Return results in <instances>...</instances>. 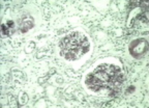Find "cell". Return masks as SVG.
Listing matches in <instances>:
<instances>
[{"mask_svg":"<svg viewBox=\"0 0 149 108\" xmlns=\"http://www.w3.org/2000/svg\"><path fill=\"white\" fill-rule=\"evenodd\" d=\"M147 51H148V42L144 39L135 40L130 43V52L134 57L139 58V57L143 56Z\"/></svg>","mask_w":149,"mask_h":108,"instance_id":"3","label":"cell"},{"mask_svg":"<svg viewBox=\"0 0 149 108\" xmlns=\"http://www.w3.org/2000/svg\"><path fill=\"white\" fill-rule=\"evenodd\" d=\"M59 46L61 55L64 58L68 60H76L89 51L90 44L84 34L80 32H72L61 40Z\"/></svg>","mask_w":149,"mask_h":108,"instance_id":"2","label":"cell"},{"mask_svg":"<svg viewBox=\"0 0 149 108\" xmlns=\"http://www.w3.org/2000/svg\"><path fill=\"white\" fill-rule=\"evenodd\" d=\"M32 27H33L32 19L28 20V21H23L21 23V25H20V31L21 32H26V31H28L30 28H32Z\"/></svg>","mask_w":149,"mask_h":108,"instance_id":"4","label":"cell"},{"mask_svg":"<svg viewBox=\"0 0 149 108\" xmlns=\"http://www.w3.org/2000/svg\"><path fill=\"white\" fill-rule=\"evenodd\" d=\"M1 28H2V35L3 36H9V35L13 33V31H14V29L9 28L6 24H2Z\"/></svg>","mask_w":149,"mask_h":108,"instance_id":"5","label":"cell"},{"mask_svg":"<svg viewBox=\"0 0 149 108\" xmlns=\"http://www.w3.org/2000/svg\"><path fill=\"white\" fill-rule=\"evenodd\" d=\"M137 19H140L141 21L145 22V23H147L148 22V18H147V13L144 12V13H141V15H138L137 16Z\"/></svg>","mask_w":149,"mask_h":108,"instance_id":"6","label":"cell"},{"mask_svg":"<svg viewBox=\"0 0 149 108\" xmlns=\"http://www.w3.org/2000/svg\"><path fill=\"white\" fill-rule=\"evenodd\" d=\"M134 90H135V87H134V86H130V89H128L127 93H133Z\"/></svg>","mask_w":149,"mask_h":108,"instance_id":"7","label":"cell"},{"mask_svg":"<svg viewBox=\"0 0 149 108\" xmlns=\"http://www.w3.org/2000/svg\"><path fill=\"white\" fill-rule=\"evenodd\" d=\"M124 81V74L120 68L112 65H102L89 74L86 78V85L89 89L100 92V89H109V95L115 97L118 95L121 84Z\"/></svg>","mask_w":149,"mask_h":108,"instance_id":"1","label":"cell"}]
</instances>
